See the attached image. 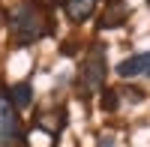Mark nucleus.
I'll return each instance as SVG.
<instances>
[{"instance_id": "obj_1", "label": "nucleus", "mask_w": 150, "mask_h": 147, "mask_svg": "<svg viewBox=\"0 0 150 147\" xmlns=\"http://www.w3.org/2000/svg\"><path fill=\"white\" fill-rule=\"evenodd\" d=\"M45 36V15L39 6L33 3H21L12 12V42L15 45H33Z\"/></svg>"}, {"instance_id": "obj_2", "label": "nucleus", "mask_w": 150, "mask_h": 147, "mask_svg": "<svg viewBox=\"0 0 150 147\" xmlns=\"http://www.w3.org/2000/svg\"><path fill=\"white\" fill-rule=\"evenodd\" d=\"M24 126L18 117V105L12 102L9 90L0 87V147H21Z\"/></svg>"}, {"instance_id": "obj_3", "label": "nucleus", "mask_w": 150, "mask_h": 147, "mask_svg": "<svg viewBox=\"0 0 150 147\" xmlns=\"http://www.w3.org/2000/svg\"><path fill=\"white\" fill-rule=\"evenodd\" d=\"M105 84V51L96 48L93 54L84 57L81 72H78V93L81 96H93L96 90H102Z\"/></svg>"}, {"instance_id": "obj_4", "label": "nucleus", "mask_w": 150, "mask_h": 147, "mask_svg": "<svg viewBox=\"0 0 150 147\" xmlns=\"http://www.w3.org/2000/svg\"><path fill=\"white\" fill-rule=\"evenodd\" d=\"M117 75L120 78H150V51L132 54L117 63Z\"/></svg>"}, {"instance_id": "obj_5", "label": "nucleus", "mask_w": 150, "mask_h": 147, "mask_svg": "<svg viewBox=\"0 0 150 147\" xmlns=\"http://www.w3.org/2000/svg\"><path fill=\"white\" fill-rule=\"evenodd\" d=\"M93 12H96V0H66V15H69V21H75V24L87 21Z\"/></svg>"}, {"instance_id": "obj_6", "label": "nucleus", "mask_w": 150, "mask_h": 147, "mask_svg": "<svg viewBox=\"0 0 150 147\" xmlns=\"http://www.w3.org/2000/svg\"><path fill=\"white\" fill-rule=\"evenodd\" d=\"M9 96H12V102H15L18 108H30L33 105V87H30V81L15 84V87L9 90Z\"/></svg>"}, {"instance_id": "obj_7", "label": "nucleus", "mask_w": 150, "mask_h": 147, "mask_svg": "<svg viewBox=\"0 0 150 147\" xmlns=\"http://www.w3.org/2000/svg\"><path fill=\"white\" fill-rule=\"evenodd\" d=\"M63 120H66V114L63 111H54V114H39V117H36V123H39L45 132H48V135H57V132H60V126H63Z\"/></svg>"}, {"instance_id": "obj_8", "label": "nucleus", "mask_w": 150, "mask_h": 147, "mask_svg": "<svg viewBox=\"0 0 150 147\" xmlns=\"http://www.w3.org/2000/svg\"><path fill=\"white\" fill-rule=\"evenodd\" d=\"M0 24H3V15H0Z\"/></svg>"}]
</instances>
